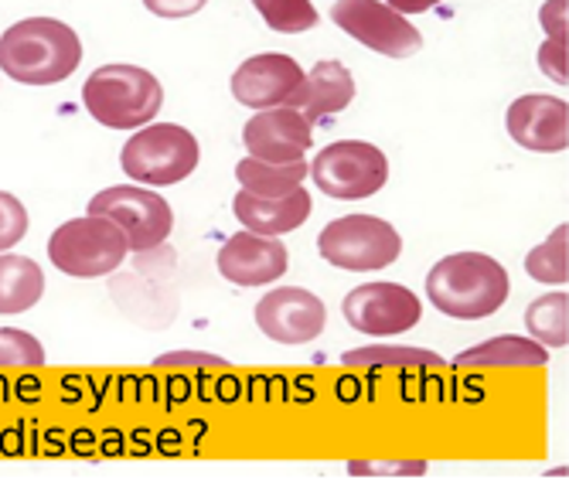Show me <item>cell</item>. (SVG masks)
Here are the masks:
<instances>
[{
  "instance_id": "cell-1",
  "label": "cell",
  "mask_w": 569,
  "mask_h": 480,
  "mask_svg": "<svg viewBox=\"0 0 569 480\" xmlns=\"http://www.w3.org/2000/svg\"><path fill=\"white\" fill-rule=\"evenodd\" d=\"M79 66L82 41L56 18H24L0 38V69L21 86H56Z\"/></svg>"
},
{
  "instance_id": "cell-2",
  "label": "cell",
  "mask_w": 569,
  "mask_h": 480,
  "mask_svg": "<svg viewBox=\"0 0 569 480\" xmlns=\"http://www.w3.org/2000/svg\"><path fill=\"white\" fill-rule=\"evenodd\" d=\"M508 270L485 252H453L427 277L430 303L453 320H481L508 303Z\"/></svg>"
},
{
  "instance_id": "cell-3",
  "label": "cell",
  "mask_w": 569,
  "mask_h": 480,
  "mask_svg": "<svg viewBox=\"0 0 569 480\" xmlns=\"http://www.w3.org/2000/svg\"><path fill=\"white\" fill-rule=\"evenodd\" d=\"M82 102L96 123L110 130H140L161 113L164 86L140 66H102L82 86Z\"/></svg>"
},
{
  "instance_id": "cell-4",
  "label": "cell",
  "mask_w": 569,
  "mask_h": 480,
  "mask_svg": "<svg viewBox=\"0 0 569 480\" xmlns=\"http://www.w3.org/2000/svg\"><path fill=\"white\" fill-rule=\"evenodd\" d=\"M198 157L201 150L191 130L178 123H147L127 140L120 164L127 178L140 184L168 188V184L184 181L198 168Z\"/></svg>"
},
{
  "instance_id": "cell-5",
  "label": "cell",
  "mask_w": 569,
  "mask_h": 480,
  "mask_svg": "<svg viewBox=\"0 0 569 480\" xmlns=\"http://www.w3.org/2000/svg\"><path fill=\"white\" fill-rule=\"evenodd\" d=\"M127 236L99 216L62 222L48 239V259L56 270L76 280H99L110 277L117 266L127 259Z\"/></svg>"
},
{
  "instance_id": "cell-6",
  "label": "cell",
  "mask_w": 569,
  "mask_h": 480,
  "mask_svg": "<svg viewBox=\"0 0 569 480\" xmlns=\"http://www.w3.org/2000/svg\"><path fill=\"white\" fill-rule=\"evenodd\" d=\"M318 252L325 262L351 273H372L392 266L402 252L399 232L376 216H345L325 226L318 239Z\"/></svg>"
},
{
  "instance_id": "cell-7",
  "label": "cell",
  "mask_w": 569,
  "mask_h": 480,
  "mask_svg": "<svg viewBox=\"0 0 569 480\" xmlns=\"http://www.w3.org/2000/svg\"><path fill=\"white\" fill-rule=\"evenodd\" d=\"M89 216L110 219L123 236L130 252H150L168 242L174 229L171 204L137 184H117L89 198Z\"/></svg>"
},
{
  "instance_id": "cell-8",
  "label": "cell",
  "mask_w": 569,
  "mask_h": 480,
  "mask_svg": "<svg viewBox=\"0 0 569 480\" xmlns=\"http://www.w3.org/2000/svg\"><path fill=\"white\" fill-rule=\"evenodd\" d=\"M318 191L338 201L372 198L389 181V160L369 140H338L328 143L307 171Z\"/></svg>"
},
{
  "instance_id": "cell-9",
  "label": "cell",
  "mask_w": 569,
  "mask_h": 480,
  "mask_svg": "<svg viewBox=\"0 0 569 480\" xmlns=\"http://www.w3.org/2000/svg\"><path fill=\"white\" fill-rule=\"evenodd\" d=\"M331 18L341 31L386 59H409L423 48V34L379 0H335Z\"/></svg>"
},
{
  "instance_id": "cell-10",
  "label": "cell",
  "mask_w": 569,
  "mask_h": 480,
  "mask_svg": "<svg viewBox=\"0 0 569 480\" xmlns=\"http://www.w3.org/2000/svg\"><path fill=\"white\" fill-rule=\"evenodd\" d=\"M341 310H345V320L355 331L372 334V338H389V334L412 331L420 324V317H423L420 297L412 293L409 287H399V283L355 287L345 297Z\"/></svg>"
},
{
  "instance_id": "cell-11",
  "label": "cell",
  "mask_w": 569,
  "mask_h": 480,
  "mask_svg": "<svg viewBox=\"0 0 569 480\" xmlns=\"http://www.w3.org/2000/svg\"><path fill=\"white\" fill-rule=\"evenodd\" d=\"M256 328L277 344H307L315 341L328 324V307L318 293L300 287L270 290L256 303Z\"/></svg>"
},
{
  "instance_id": "cell-12",
  "label": "cell",
  "mask_w": 569,
  "mask_h": 480,
  "mask_svg": "<svg viewBox=\"0 0 569 480\" xmlns=\"http://www.w3.org/2000/svg\"><path fill=\"white\" fill-rule=\"evenodd\" d=\"M242 143L256 160L290 164V160H303V153L315 147V123H307L290 106H273L242 127Z\"/></svg>"
},
{
  "instance_id": "cell-13",
  "label": "cell",
  "mask_w": 569,
  "mask_h": 480,
  "mask_svg": "<svg viewBox=\"0 0 569 480\" xmlns=\"http://www.w3.org/2000/svg\"><path fill=\"white\" fill-rule=\"evenodd\" d=\"M508 137L536 153H559L569 147V106L556 96H519L505 113Z\"/></svg>"
},
{
  "instance_id": "cell-14",
  "label": "cell",
  "mask_w": 569,
  "mask_h": 480,
  "mask_svg": "<svg viewBox=\"0 0 569 480\" xmlns=\"http://www.w3.org/2000/svg\"><path fill=\"white\" fill-rule=\"evenodd\" d=\"M300 79L303 69L297 66V59L283 56V51H267V56H252L236 69L232 96L260 113V110H273V106H287Z\"/></svg>"
},
{
  "instance_id": "cell-15",
  "label": "cell",
  "mask_w": 569,
  "mask_h": 480,
  "mask_svg": "<svg viewBox=\"0 0 569 480\" xmlns=\"http://www.w3.org/2000/svg\"><path fill=\"white\" fill-rule=\"evenodd\" d=\"M290 266L287 246L277 236L239 232L219 249V273L236 287H267L280 280Z\"/></svg>"
},
{
  "instance_id": "cell-16",
  "label": "cell",
  "mask_w": 569,
  "mask_h": 480,
  "mask_svg": "<svg viewBox=\"0 0 569 480\" xmlns=\"http://www.w3.org/2000/svg\"><path fill=\"white\" fill-rule=\"evenodd\" d=\"M351 99H355V76L341 62L328 59V62H318L310 72H303L287 106L297 110L307 123H318L325 117L341 113Z\"/></svg>"
},
{
  "instance_id": "cell-17",
  "label": "cell",
  "mask_w": 569,
  "mask_h": 480,
  "mask_svg": "<svg viewBox=\"0 0 569 480\" xmlns=\"http://www.w3.org/2000/svg\"><path fill=\"white\" fill-rule=\"evenodd\" d=\"M232 211H236V219L256 236H283V232L300 229L310 219V194L303 188H293L277 198L239 191L232 201Z\"/></svg>"
},
{
  "instance_id": "cell-18",
  "label": "cell",
  "mask_w": 569,
  "mask_h": 480,
  "mask_svg": "<svg viewBox=\"0 0 569 480\" xmlns=\"http://www.w3.org/2000/svg\"><path fill=\"white\" fill-rule=\"evenodd\" d=\"M44 297V273L28 256L0 252V313H24Z\"/></svg>"
},
{
  "instance_id": "cell-19",
  "label": "cell",
  "mask_w": 569,
  "mask_h": 480,
  "mask_svg": "<svg viewBox=\"0 0 569 480\" xmlns=\"http://www.w3.org/2000/svg\"><path fill=\"white\" fill-rule=\"evenodd\" d=\"M546 348L539 341H529V338H495V341H485V344H475L463 354H457V364L471 368V364H481V368H539L546 364Z\"/></svg>"
},
{
  "instance_id": "cell-20",
  "label": "cell",
  "mask_w": 569,
  "mask_h": 480,
  "mask_svg": "<svg viewBox=\"0 0 569 480\" xmlns=\"http://www.w3.org/2000/svg\"><path fill=\"white\" fill-rule=\"evenodd\" d=\"M307 171H310V164H303V160H290V164H270V160L246 157L236 164L239 188L249 191V194H263V198H277V194H287V191L300 188Z\"/></svg>"
},
{
  "instance_id": "cell-21",
  "label": "cell",
  "mask_w": 569,
  "mask_h": 480,
  "mask_svg": "<svg viewBox=\"0 0 569 480\" xmlns=\"http://www.w3.org/2000/svg\"><path fill=\"white\" fill-rule=\"evenodd\" d=\"M526 331L542 348H566L569 344V297H566V290L546 293V297L529 303Z\"/></svg>"
},
{
  "instance_id": "cell-22",
  "label": "cell",
  "mask_w": 569,
  "mask_h": 480,
  "mask_svg": "<svg viewBox=\"0 0 569 480\" xmlns=\"http://www.w3.org/2000/svg\"><path fill=\"white\" fill-rule=\"evenodd\" d=\"M348 368H440L443 358L427 348H392V344H369L351 348L341 354Z\"/></svg>"
},
{
  "instance_id": "cell-23",
  "label": "cell",
  "mask_w": 569,
  "mask_h": 480,
  "mask_svg": "<svg viewBox=\"0 0 569 480\" xmlns=\"http://www.w3.org/2000/svg\"><path fill=\"white\" fill-rule=\"evenodd\" d=\"M566 242H569V226H556L552 236L532 249L526 256V270L532 280H542V283H556V287H566L569 280V266H566Z\"/></svg>"
},
{
  "instance_id": "cell-24",
  "label": "cell",
  "mask_w": 569,
  "mask_h": 480,
  "mask_svg": "<svg viewBox=\"0 0 569 480\" xmlns=\"http://www.w3.org/2000/svg\"><path fill=\"white\" fill-rule=\"evenodd\" d=\"M252 8L280 34H300L318 24V11L310 0H252Z\"/></svg>"
},
{
  "instance_id": "cell-25",
  "label": "cell",
  "mask_w": 569,
  "mask_h": 480,
  "mask_svg": "<svg viewBox=\"0 0 569 480\" xmlns=\"http://www.w3.org/2000/svg\"><path fill=\"white\" fill-rule=\"evenodd\" d=\"M44 361V348L34 334L0 328V368H41Z\"/></svg>"
},
{
  "instance_id": "cell-26",
  "label": "cell",
  "mask_w": 569,
  "mask_h": 480,
  "mask_svg": "<svg viewBox=\"0 0 569 480\" xmlns=\"http://www.w3.org/2000/svg\"><path fill=\"white\" fill-rule=\"evenodd\" d=\"M24 236H28V211H24V204L14 194L0 191V252L14 249Z\"/></svg>"
},
{
  "instance_id": "cell-27",
  "label": "cell",
  "mask_w": 569,
  "mask_h": 480,
  "mask_svg": "<svg viewBox=\"0 0 569 480\" xmlns=\"http://www.w3.org/2000/svg\"><path fill=\"white\" fill-rule=\"evenodd\" d=\"M539 69L549 76V79H556V82H562L566 86V34L562 38H546L542 41V48H539Z\"/></svg>"
},
{
  "instance_id": "cell-28",
  "label": "cell",
  "mask_w": 569,
  "mask_h": 480,
  "mask_svg": "<svg viewBox=\"0 0 569 480\" xmlns=\"http://www.w3.org/2000/svg\"><path fill=\"white\" fill-rule=\"evenodd\" d=\"M204 4H209V0H143V8L158 18H191Z\"/></svg>"
},
{
  "instance_id": "cell-29",
  "label": "cell",
  "mask_w": 569,
  "mask_h": 480,
  "mask_svg": "<svg viewBox=\"0 0 569 480\" xmlns=\"http://www.w3.org/2000/svg\"><path fill=\"white\" fill-rule=\"evenodd\" d=\"M171 364H194V368H229L222 358L216 354H191V351H174V354H161L158 368H171Z\"/></svg>"
},
{
  "instance_id": "cell-30",
  "label": "cell",
  "mask_w": 569,
  "mask_h": 480,
  "mask_svg": "<svg viewBox=\"0 0 569 480\" xmlns=\"http://www.w3.org/2000/svg\"><path fill=\"white\" fill-rule=\"evenodd\" d=\"M566 8H569V0H549V4L542 8V14H539L542 28L552 38H562L566 34Z\"/></svg>"
},
{
  "instance_id": "cell-31",
  "label": "cell",
  "mask_w": 569,
  "mask_h": 480,
  "mask_svg": "<svg viewBox=\"0 0 569 480\" xmlns=\"http://www.w3.org/2000/svg\"><path fill=\"white\" fill-rule=\"evenodd\" d=\"M386 4L392 11H399L402 18H409V14H427V11H433L440 0H386Z\"/></svg>"
}]
</instances>
